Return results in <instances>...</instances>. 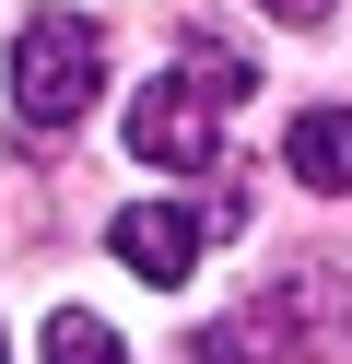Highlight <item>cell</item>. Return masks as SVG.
Instances as JSON below:
<instances>
[{
	"label": "cell",
	"mask_w": 352,
	"mask_h": 364,
	"mask_svg": "<svg viewBox=\"0 0 352 364\" xmlns=\"http://www.w3.org/2000/svg\"><path fill=\"white\" fill-rule=\"evenodd\" d=\"M129 153H141V165H164V176H211V153H223V95H200L188 71L141 82V106H129Z\"/></svg>",
	"instance_id": "7a4b0ae2"
},
{
	"label": "cell",
	"mask_w": 352,
	"mask_h": 364,
	"mask_svg": "<svg viewBox=\"0 0 352 364\" xmlns=\"http://www.w3.org/2000/svg\"><path fill=\"white\" fill-rule=\"evenodd\" d=\"M200 235H211V223H200V212H176V200H129V212L106 223V247H117V259H129L153 294L200 270Z\"/></svg>",
	"instance_id": "277c9868"
},
{
	"label": "cell",
	"mask_w": 352,
	"mask_h": 364,
	"mask_svg": "<svg viewBox=\"0 0 352 364\" xmlns=\"http://www.w3.org/2000/svg\"><path fill=\"white\" fill-rule=\"evenodd\" d=\"M270 24H329V0H258Z\"/></svg>",
	"instance_id": "ba28073f"
},
{
	"label": "cell",
	"mask_w": 352,
	"mask_h": 364,
	"mask_svg": "<svg viewBox=\"0 0 352 364\" xmlns=\"http://www.w3.org/2000/svg\"><path fill=\"white\" fill-rule=\"evenodd\" d=\"M282 165L317 200H352V106H305V118L282 129Z\"/></svg>",
	"instance_id": "5b68a950"
},
{
	"label": "cell",
	"mask_w": 352,
	"mask_h": 364,
	"mask_svg": "<svg viewBox=\"0 0 352 364\" xmlns=\"http://www.w3.org/2000/svg\"><path fill=\"white\" fill-rule=\"evenodd\" d=\"M270 306H282V329H294V353L305 364H352V259H294L270 282Z\"/></svg>",
	"instance_id": "3957f363"
},
{
	"label": "cell",
	"mask_w": 352,
	"mask_h": 364,
	"mask_svg": "<svg viewBox=\"0 0 352 364\" xmlns=\"http://www.w3.org/2000/svg\"><path fill=\"white\" fill-rule=\"evenodd\" d=\"M47 364H129V353H117V329L94 306H59L47 317Z\"/></svg>",
	"instance_id": "52a82bcc"
},
{
	"label": "cell",
	"mask_w": 352,
	"mask_h": 364,
	"mask_svg": "<svg viewBox=\"0 0 352 364\" xmlns=\"http://www.w3.org/2000/svg\"><path fill=\"white\" fill-rule=\"evenodd\" d=\"M94 95H106V36H94L82 12H23V36H12V106H23V129H82Z\"/></svg>",
	"instance_id": "6da1fadb"
},
{
	"label": "cell",
	"mask_w": 352,
	"mask_h": 364,
	"mask_svg": "<svg viewBox=\"0 0 352 364\" xmlns=\"http://www.w3.org/2000/svg\"><path fill=\"white\" fill-rule=\"evenodd\" d=\"M188 364H305L294 353V329H282V306L258 294V306H235V317H211L200 341H188Z\"/></svg>",
	"instance_id": "8992f818"
}]
</instances>
